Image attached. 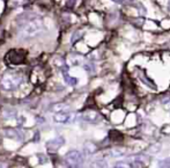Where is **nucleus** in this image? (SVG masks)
I'll list each match as a JSON object with an SVG mask.
<instances>
[{
    "label": "nucleus",
    "mask_w": 170,
    "mask_h": 168,
    "mask_svg": "<svg viewBox=\"0 0 170 168\" xmlns=\"http://www.w3.org/2000/svg\"><path fill=\"white\" fill-rule=\"evenodd\" d=\"M25 20L21 23V36L23 39H33L37 36L38 34L43 30V23L42 20L36 18L35 15L31 14H25Z\"/></svg>",
    "instance_id": "f257e3e1"
},
{
    "label": "nucleus",
    "mask_w": 170,
    "mask_h": 168,
    "mask_svg": "<svg viewBox=\"0 0 170 168\" xmlns=\"http://www.w3.org/2000/svg\"><path fill=\"white\" fill-rule=\"evenodd\" d=\"M21 81H22V78L20 74L14 73V72H9V73H6L2 78L1 87L5 91H14L20 86Z\"/></svg>",
    "instance_id": "f03ea898"
},
{
    "label": "nucleus",
    "mask_w": 170,
    "mask_h": 168,
    "mask_svg": "<svg viewBox=\"0 0 170 168\" xmlns=\"http://www.w3.org/2000/svg\"><path fill=\"white\" fill-rule=\"evenodd\" d=\"M66 162L71 168H82L83 156L79 151H70L65 156Z\"/></svg>",
    "instance_id": "7ed1b4c3"
},
{
    "label": "nucleus",
    "mask_w": 170,
    "mask_h": 168,
    "mask_svg": "<svg viewBox=\"0 0 170 168\" xmlns=\"http://www.w3.org/2000/svg\"><path fill=\"white\" fill-rule=\"evenodd\" d=\"M65 143V139L63 137H57V138H53L51 140L46 143V149L49 150L50 152H56L58 151Z\"/></svg>",
    "instance_id": "20e7f679"
},
{
    "label": "nucleus",
    "mask_w": 170,
    "mask_h": 168,
    "mask_svg": "<svg viewBox=\"0 0 170 168\" xmlns=\"http://www.w3.org/2000/svg\"><path fill=\"white\" fill-rule=\"evenodd\" d=\"M74 118V115L71 114V113H67V111H61V113H56L53 115V119L54 122L57 123H70L73 121Z\"/></svg>",
    "instance_id": "39448f33"
},
{
    "label": "nucleus",
    "mask_w": 170,
    "mask_h": 168,
    "mask_svg": "<svg viewBox=\"0 0 170 168\" xmlns=\"http://www.w3.org/2000/svg\"><path fill=\"white\" fill-rule=\"evenodd\" d=\"M82 118L88 123H97L101 119V115L95 110H88L82 114Z\"/></svg>",
    "instance_id": "423d86ee"
},
{
    "label": "nucleus",
    "mask_w": 170,
    "mask_h": 168,
    "mask_svg": "<svg viewBox=\"0 0 170 168\" xmlns=\"http://www.w3.org/2000/svg\"><path fill=\"white\" fill-rule=\"evenodd\" d=\"M5 135H6L8 138H12V139H15V140H19V142L22 140V135H21V132L16 129H6L5 130Z\"/></svg>",
    "instance_id": "0eeeda50"
},
{
    "label": "nucleus",
    "mask_w": 170,
    "mask_h": 168,
    "mask_svg": "<svg viewBox=\"0 0 170 168\" xmlns=\"http://www.w3.org/2000/svg\"><path fill=\"white\" fill-rule=\"evenodd\" d=\"M139 78H140L141 82H144L147 87H149V88H152V89H156V86H155V84L153 82V80H151L149 78L146 76L145 71H141L140 73H139Z\"/></svg>",
    "instance_id": "6e6552de"
},
{
    "label": "nucleus",
    "mask_w": 170,
    "mask_h": 168,
    "mask_svg": "<svg viewBox=\"0 0 170 168\" xmlns=\"http://www.w3.org/2000/svg\"><path fill=\"white\" fill-rule=\"evenodd\" d=\"M126 154V149L125 147H113L110 150V155L111 156H122Z\"/></svg>",
    "instance_id": "1a4fd4ad"
},
{
    "label": "nucleus",
    "mask_w": 170,
    "mask_h": 168,
    "mask_svg": "<svg viewBox=\"0 0 170 168\" xmlns=\"http://www.w3.org/2000/svg\"><path fill=\"white\" fill-rule=\"evenodd\" d=\"M52 63L57 67H59V69H61V70H64V72H66V70H67V67H66V64H65V60L61 58V57H54L52 60Z\"/></svg>",
    "instance_id": "9d476101"
},
{
    "label": "nucleus",
    "mask_w": 170,
    "mask_h": 168,
    "mask_svg": "<svg viewBox=\"0 0 170 168\" xmlns=\"http://www.w3.org/2000/svg\"><path fill=\"white\" fill-rule=\"evenodd\" d=\"M90 168H108V163L103 159H100V160H95L92 162Z\"/></svg>",
    "instance_id": "9b49d317"
},
{
    "label": "nucleus",
    "mask_w": 170,
    "mask_h": 168,
    "mask_svg": "<svg viewBox=\"0 0 170 168\" xmlns=\"http://www.w3.org/2000/svg\"><path fill=\"white\" fill-rule=\"evenodd\" d=\"M85 152L87 154H93L96 152V145L92 142H87L85 144Z\"/></svg>",
    "instance_id": "f8f14e48"
},
{
    "label": "nucleus",
    "mask_w": 170,
    "mask_h": 168,
    "mask_svg": "<svg viewBox=\"0 0 170 168\" xmlns=\"http://www.w3.org/2000/svg\"><path fill=\"white\" fill-rule=\"evenodd\" d=\"M52 109L56 113H61V111H67V110L70 109V107L65 103H56L52 107Z\"/></svg>",
    "instance_id": "ddd939ff"
},
{
    "label": "nucleus",
    "mask_w": 170,
    "mask_h": 168,
    "mask_svg": "<svg viewBox=\"0 0 170 168\" xmlns=\"http://www.w3.org/2000/svg\"><path fill=\"white\" fill-rule=\"evenodd\" d=\"M64 79H65V82L67 85H70V86H75V85L78 84V79L77 78H72L70 77L66 72H64Z\"/></svg>",
    "instance_id": "4468645a"
},
{
    "label": "nucleus",
    "mask_w": 170,
    "mask_h": 168,
    "mask_svg": "<svg viewBox=\"0 0 170 168\" xmlns=\"http://www.w3.org/2000/svg\"><path fill=\"white\" fill-rule=\"evenodd\" d=\"M157 168H170V158L160 160L157 163Z\"/></svg>",
    "instance_id": "2eb2a0df"
},
{
    "label": "nucleus",
    "mask_w": 170,
    "mask_h": 168,
    "mask_svg": "<svg viewBox=\"0 0 170 168\" xmlns=\"http://www.w3.org/2000/svg\"><path fill=\"white\" fill-rule=\"evenodd\" d=\"M160 151H161V144H160V143L153 144L151 147L148 149V152H151V153H157V152H160Z\"/></svg>",
    "instance_id": "dca6fc26"
},
{
    "label": "nucleus",
    "mask_w": 170,
    "mask_h": 168,
    "mask_svg": "<svg viewBox=\"0 0 170 168\" xmlns=\"http://www.w3.org/2000/svg\"><path fill=\"white\" fill-rule=\"evenodd\" d=\"M115 168H131V162L127 161H118L115 165Z\"/></svg>",
    "instance_id": "f3484780"
},
{
    "label": "nucleus",
    "mask_w": 170,
    "mask_h": 168,
    "mask_svg": "<svg viewBox=\"0 0 170 168\" xmlns=\"http://www.w3.org/2000/svg\"><path fill=\"white\" fill-rule=\"evenodd\" d=\"M131 168H146L145 163L140 160H133L131 162Z\"/></svg>",
    "instance_id": "a211bd4d"
},
{
    "label": "nucleus",
    "mask_w": 170,
    "mask_h": 168,
    "mask_svg": "<svg viewBox=\"0 0 170 168\" xmlns=\"http://www.w3.org/2000/svg\"><path fill=\"white\" fill-rule=\"evenodd\" d=\"M163 106L164 108L167 110H170V97L169 99H167V100H164L163 101Z\"/></svg>",
    "instance_id": "6ab92c4d"
},
{
    "label": "nucleus",
    "mask_w": 170,
    "mask_h": 168,
    "mask_svg": "<svg viewBox=\"0 0 170 168\" xmlns=\"http://www.w3.org/2000/svg\"><path fill=\"white\" fill-rule=\"evenodd\" d=\"M111 1L117 2V4H123V2H125V0H111Z\"/></svg>",
    "instance_id": "aec40b11"
},
{
    "label": "nucleus",
    "mask_w": 170,
    "mask_h": 168,
    "mask_svg": "<svg viewBox=\"0 0 170 168\" xmlns=\"http://www.w3.org/2000/svg\"><path fill=\"white\" fill-rule=\"evenodd\" d=\"M168 8H169V11H170V0H169V2H168Z\"/></svg>",
    "instance_id": "412c9836"
},
{
    "label": "nucleus",
    "mask_w": 170,
    "mask_h": 168,
    "mask_svg": "<svg viewBox=\"0 0 170 168\" xmlns=\"http://www.w3.org/2000/svg\"><path fill=\"white\" fill-rule=\"evenodd\" d=\"M0 168H2V166H1V165H0Z\"/></svg>",
    "instance_id": "4be33fe9"
}]
</instances>
